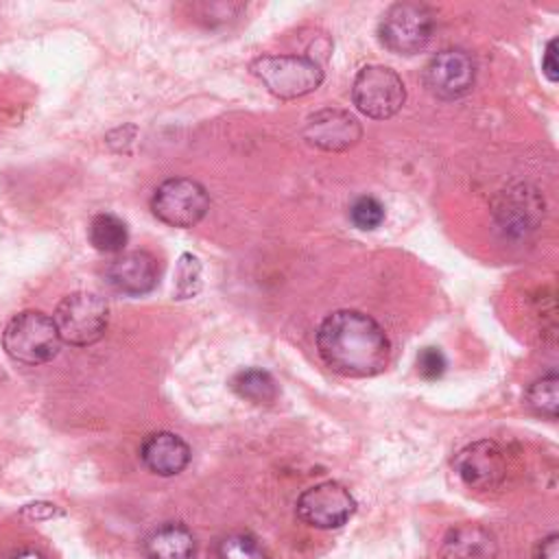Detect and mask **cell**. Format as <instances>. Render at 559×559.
<instances>
[{"mask_svg": "<svg viewBox=\"0 0 559 559\" xmlns=\"http://www.w3.org/2000/svg\"><path fill=\"white\" fill-rule=\"evenodd\" d=\"M321 360L338 376L371 378L386 369L391 341L382 325L360 310H334L317 330Z\"/></svg>", "mask_w": 559, "mask_h": 559, "instance_id": "1", "label": "cell"}, {"mask_svg": "<svg viewBox=\"0 0 559 559\" xmlns=\"http://www.w3.org/2000/svg\"><path fill=\"white\" fill-rule=\"evenodd\" d=\"M2 347L15 362L44 365L59 354L61 338L52 317L39 310H24L4 325Z\"/></svg>", "mask_w": 559, "mask_h": 559, "instance_id": "2", "label": "cell"}, {"mask_svg": "<svg viewBox=\"0 0 559 559\" xmlns=\"http://www.w3.org/2000/svg\"><path fill=\"white\" fill-rule=\"evenodd\" d=\"M52 321L61 343L87 347L103 338L109 323V306L96 293L76 290L57 304Z\"/></svg>", "mask_w": 559, "mask_h": 559, "instance_id": "3", "label": "cell"}, {"mask_svg": "<svg viewBox=\"0 0 559 559\" xmlns=\"http://www.w3.org/2000/svg\"><path fill=\"white\" fill-rule=\"evenodd\" d=\"M251 74L282 100L301 98L323 83V70L312 57L266 55L251 63Z\"/></svg>", "mask_w": 559, "mask_h": 559, "instance_id": "4", "label": "cell"}, {"mask_svg": "<svg viewBox=\"0 0 559 559\" xmlns=\"http://www.w3.org/2000/svg\"><path fill=\"white\" fill-rule=\"evenodd\" d=\"M435 33V15L421 2L391 4L378 26L380 41L395 55H415L424 50Z\"/></svg>", "mask_w": 559, "mask_h": 559, "instance_id": "5", "label": "cell"}, {"mask_svg": "<svg viewBox=\"0 0 559 559\" xmlns=\"http://www.w3.org/2000/svg\"><path fill=\"white\" fill-rule=\"evenodd\" d=\"M151 210L162 223L188 229L207 214L210 197L199 181L188 177H170L155 188Z\"/></svg>", "mask_w": 559, "mask_h": 559, "instance_id": "6", "label": "cell"}, {"mask_svg": "<svg viewBox=\"0 0 559 559\" xmlns=\"http://www.w3.org/2000/svg\"><path fill=\"white\" fill-rule=\"evenodd\" d=\"M352 100L367 118L384 120L402 109L406 87L395 70L386 66H365L354 79Z\"/></svg>", "mask_w": 559, "mask_h": 559, "instance_id": "7", "label": "cell"}, {"mask_svg": "<svg viewBox=\"0 0 559 559\" xmlns=\"http://www.w3.org/2000/svg\"><path fill=\"white\" fill-rule=\"evenodd\" d=\"M297 518L314 528H338L356 513V500L349 489L336 480H323L308 487L297 498Z\"/></svg>", "mask_w": 559, "mask_h": 559, "instance_id": "8", "label": "cell"}, {"mask_svg": "<svg viewBox=\"0 0 559 559\" xmlns=\"http://www.w3.org/2000/svg\"><path fill=\"white\" fill-rule=\"evenodd\" d=\"M474 79L476 66L472 57L459 48H445L437 52L424 70V83L428 92L443 100L465 96L472 90Z\"/></svg>", "mask_w": 559, "mask_h": 559, "instance_id": "9", "label": "cell"}, {"mask_svg": "<svg viewBox=\"0 0 559 559\" xmlns=\"http://www.w3.org/2000/svg\"><path fill=\"white\" fill-rule=\"evenodd\" d=\"M454 472L472 489H496L507 474V463L500 445L491 439H480L465 445L454 456Z\"/></svg>", "mask_w": 559, "mask_h": 559, "instance_id": "10", "label": "cell"}, {"mask_svg": "<svg viewBox=\"0 0 559 559\" xmlns=\"http://www.w3.org/2000/svg\"><path fill=\"white\" fill-rule=\"evenodd\" d=\"M301 133L308 144L321 151L341 153L358 144L362 138V127L349 111L321 109L308 116Z\"/></svg>", "mask_w": 559, "mask_h": 559, "instance_id": "11", "label": "cell"}, {"mask_svg": "<svg viewBox=\"0 0 559 559\" xmlns=\"http://www.w3.org/2000/svg\"><path fill=\"white\" fill-rule=\"evenodd\" d=\"M105 282L131 297H140L151 293L159 282V264L153 253L148 251H127L118 253L107 266H105Z\"/></svg>", "mask_w": 559, "mask_h": 559, "instance_id": "12", "label": "cell"}, {"mask_svg": "<svg viewBox=\"0 0 559 559\" xmlns=\"http://www.w3.org/2000/svg\"><path fill=\"white\" fill-rule=\"evenodd\" d=\"M140 459L144 467L157 476H175L190 463L188 443L168 430H157L144 437L140 445Z\"/></svg>", "mask_w": 559, "mask_h": 559, "instance_id": "13", "label": "cell"}, {"mask_svg": "<svg viewBox=\"0 0 559 559\" xmlns=\"http://www.w3.org/2000/svg\"><path fill=\"white\" fill-rule=\"evenodd\" d=\"M498 544L489 528L480 524H459L441 542L439 559H496Z\"/></svg>", "mask_w": 559, "mask_h": 559, "instance_id": "14", "label": "cell"}, {"mask_svg": "<svg viewBox=\"0 0 559 559\" xmlns=\"http://www.w3.org/2000/svg\"><path fill=\"white\" fill-rule=\"evenodd\" d=\"M146 559H192L194 535L186 524L166 522L144 537Z\"/></svg>", "mask_w": 559, "mask_h": 559, "instance_id": "15", "label": "cell"}, {"mask_svg": "<svg viewBox=\"0 0 559 559\" xmlns=\"http://www.w3.org/2000/svg\"><path fill=\"white\" fill-rule=\"evenodd\" d=\"M87 238L92 247L100 253H122L129 240V229L120 216L111 212H100L90 221Z\"/></svg>", "mask_w": 559, "mask_h": 559, "instance_id": "16", "label": "cell"}, {"mask_svg": "<svg viewBox=\"0 0 559 559\" xmlns=\"http://www.w3.org/2000/svg\"><path fill=\"white\" fill-rule=\"evenodd\" d=\"M231 389L242 400H249L253 404H269L277 395L275 380L264 369H242L231 378Z\"/></svg>", "mask_w": 559, "mask_h": 559, "instance_id": "17", "label": "cell"}, {"mask_svg": "<svg viewBox=\"0 0 559 559\" xmlns=\"http://www.w3.org/2000/svg\"><path fill=\"white\" fill-rule=\"evenodd\" d=\"M526 404L528 408L546 419H557L559 413V378L555 371L537 378L526 389Z\"/></svg>", "mask_w": 559, "mask_h": 559, "instance_id": "18", "label": "cell"}, {"mask_svg": "<svg viewBox=\"0 0 559 559\" xmlns=\"http://www.w3.org/2000/svg\"><path fill=\"white\" fill-rule=\"evenodd\" d=\"M218 559H269L251 533H229L216 546Z\"/></svg>", "mask_w": 559, "mask_h": 559, "instance_id": "19", "label": "cell"}, {"mask_svg": "<svg viewBox=\"0 0 559 559\" xmlns=\"http://www.w3.org/2000/svg\"><path fill=\"white\" fill-rule=\"evenodd\" d=\"M177 299H190L201 290V262L192 253H181L175 269L173 284Z\"/></svg>", "mask_w": 559, "mask_h": 559, "instance_id": "20", "label": "cell"}, {"mask_svg": "<svg viewBox=\"0 0 559 559\" xmlns=\"http://www.w3.org/2000/svg\"><path fill=\"white\" fill-rule=\"evenodd\" d=\"M349 218L358 229H376L384 221V205L376 197L362 194L349 205Z\"/></svg>", "mask_w": 559, "mask_h": 559, "instance_id": "21", "label": "cell"}, {"mask_svg": "<svg viewBox=\"0 0 559 559\" xmlns=\"http://www.w3.org/2000/svg\"><path fill=\"white\" fill-rule=\"evenodd\" d=\"M445 356L439 347H424L419 354H417V371L421 378L426 380H437L443 376L445 371Z\"/></svg>", "mask_w": 559, "mask_h": 559, "instance_id": "22", "label": "cell"}, {"mask_svg": "<svg viewBox=\"0 0 559 559\" xmlns=\"http://www.w3.org/2000/svg\"><path fill=\"white\" fill-rule=\"evenodd\" d=\"M542 72L550 83L559 81V63H557V39L552 37L546 48H544V57H542Z\"/></svg>", "mask_w": 559, "mask_h": 559, "instance_id": "23", "label": "cell"}, {"mask_svg": "<svg viewBox=\"0 0 559 559\" xmlns=\"http://www.w3.org/2000/svg\"><path fill=\"white\" fill-rule=\"evenodd\" d=\"M22 518L26 520H48V518H55V515H61V511L50 504V502H33V504H24L22 511H20Z\"/></svg>", "mask_w": 559, "mask_h": 559, "instance_id": "24", "label": "cell"}, {"mask_svg": "<svg viewBox=\"0 0 559 559\" xmlns=\"http://www.w3.org/2000/svg\"><path fill=\"white\" fill-rule=\"evenodd\" d=\"M533 559H559V535L550 533L535 546Z\"/></svg>", "mask_w": 559, "mask_h": 559, "instance_id": "25", "label": "cell"}, {"mask_svg": "<svg viewBox=\"0 0 559 559\" xmlns=\"http://www.w3.org/2000/svg\"><path fill=\"white\" fill-rule=\"evenodd\" d=\"M9 559H46L44 555H39L37 550H31V548H24V550H17L15 555H11Z\"/></svg>", "mask_w": 559, "mask_h": 559, "instance_id": "26", "label": "cell"}]
</instances>
